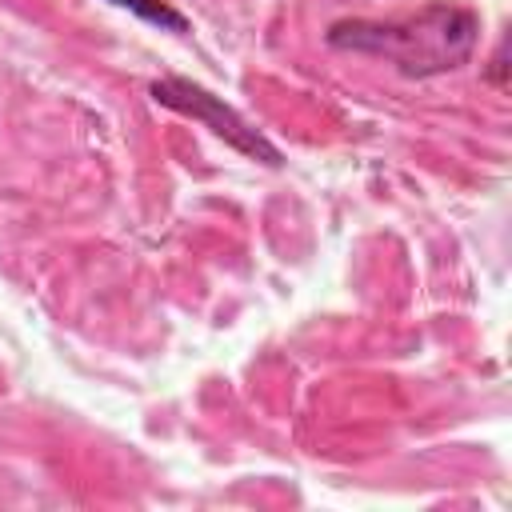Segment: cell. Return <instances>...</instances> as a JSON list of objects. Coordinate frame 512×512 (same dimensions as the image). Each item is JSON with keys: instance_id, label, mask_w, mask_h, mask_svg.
<instances>
[{"instance_id": "cell-1", "label": "cell", "mask_w": 512, "mask_h": 512, "mask_svg": "<svg viewBox=\"0 0 512 512\" xmlns=\"http://www.w3.org/2000/svg\"><path fill=\"white\" fill-rule=\"evenodd\" d=\"M324 40L336 52L380 56L404 76H440L472 60L480 16L464 4H432L404 20H336Z\"/></svg>"}, {"instance_id": "cell-2", "label": "cell", "mask_w": 512, "mask_h": 512, "mask_svg": "<svg viewBox=\"0 0 512 512\" xmlns=\"http://www.w3.org/2000/svg\"><path fill=\"white\" fill-rule=\"evenodd\" d=\"M152 100L156 104H164V108H172V112H180V116H192V120H200V124H208L224 144H232L240 156H248V160H260V164H268V168H280V148L260 132V128H252L232 104H224L220 96H212L208 88H200V84H192V80H184V76H164V80H156L152 84Z\"/></svg>"}, {"instance_id": "cell-3", "label": "cell", "mask_w": 512, "mask_h": 512, "mask_svg": "<svg viewBox=\"0 0 512 512\" xmlns=\"http://www.w3.org/2000/svg\"><path fill=\"white\" fill-rule=\"evenodd\" d=\"M112 4L136 12L140 20H148V24H156V28H168V32H184V28H188V20H184L176 8H168L164 0H112Z\"/></svg>"}, {"instance_id": "cell-4", "label": "cell", "mask_w": 512, "mask_h": 512, "mask_svg": "<svg viewBox=\"0 0 512 512\" xmlns=\"http://www.w3.org/2000/svg\"><path fill=\"white\" fill-rule=\"evenodd\" d=\"M488 76H492L496 88H504V40H500V48H496V56H492V72H488Z\"/></svg>"}]
</instances>
